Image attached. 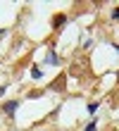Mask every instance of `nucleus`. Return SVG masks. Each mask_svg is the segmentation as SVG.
<instances>
[{"label":"nucleus","mask_w":119,"mask_h":131,"mask_svg":"<svg viewBox=\"0 0 119 131\" xmlns=\"http://www.w3.org/2000/svg\"><path fill=\"white\" fill-rule=\"evenodd\" d=\"M64 19H67L64 14H57V17H55V29H60L62 24H64Z\"/></svg>","instance_id":"f03ea898"},{"label":"nucleus","mask_w":119,"mask_h":131,"mask_svg":"<svg viewBox=\"0 0 119 131\" xmlns=\"http://www.w3.org/2000/svg\"><path fill=\"white\" fill-rule=\"evenodd\" d=\"M95 110H98V103H91V105H88V112H91V114H93V112H95Z\"/></svg>","instance_id":"423d86ee"},{"label":"nucleus","mask_w":119,"mask_h":131,"mask_svg":"<svg viewBox=\"0 0 119 131\" xmlns=\"http://www.w3.org/2000/svg\"><path fill=\"white\" fill-rule=\"evenodd\" d=\"M112 17H114V19H119V10H114V12H112Z\"/></svg>","instance_id":"6e6552de"},{"label":"nucleus","mask_w":119,"mask_h":131,"mask_svg":"<svg viewBox=\"0 0 119 131\" xmlns=\"http://www.w3.org/2000/svg\"><path fill=\"white\" fill-rule=\"evenodd\" d=\"M55 91H62V88H64V76H60V79L57 81H55V86H52Z\"/></svg>","instance_id":"7ed1b4c3"},{"label":"nucleus","mask_w":119,"mask_h":131,"mask_svg":"<svg viewBox=\"0 0 119 131\" xmlns=\"http://www.w3.org/2000/svg\"><path fill=\"white\" fill-rule=\"evenodd\" d=\"M17 105H19L17 100H10V103H5V105H3V110H5L7 114H14V112H17Z\"/></svg>","instance_id":"f257e3e1"},{"label":"nucleus","mask_w":119,"mask_h":131,"mask_svg":"<svg viewBox=\"0 0 119 131\" xmlns=\"http://www.w3.org/2000/svg\"><path fill=\"white\" fill-rule=\"evenodd\" d=\"M86 131H95V122H91V124L86 126Z\"/></svg>","instance_id":"0eeeda50"},{"label":"nucleus","mask_w":119,"mask_h":131,"mask_svg":"<svg viewBox=\"0 0 119 131\" xmlns=\"http://www.w3.org/2000/svg\"><path fill=\"white\" fill-rule=\"evenodd\" d=\"M48 62H50V64H57V55H55V52L50 50V52H48Z\"/></svg>","instance_id":"20e7f679"},{"label":"nucleus","mask_w":119,"mask_h":131,"mask_svg":"<svg viewBox=\"0 0 119 131\" xmlns=\"http://www.w3.org/2000/svg\"><path fill=\"white\" fill-rule=\"evenodd\" d=\"M31 76H34V79H41V76H43V72H41V69H36V67H34V69H31Z\"/></svg>","instance_id":"39448f33"}]
</instances>
